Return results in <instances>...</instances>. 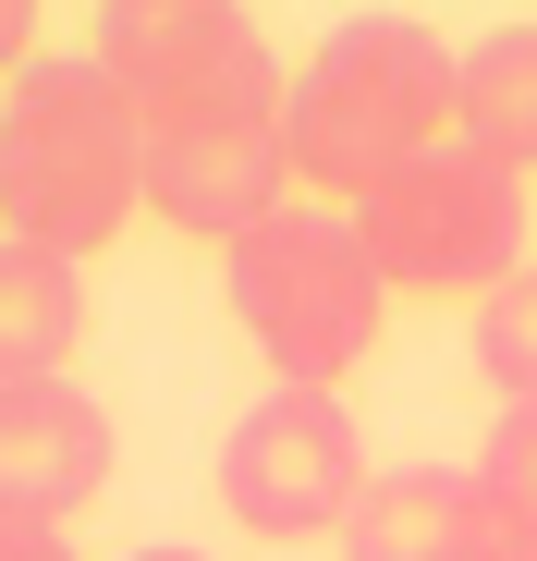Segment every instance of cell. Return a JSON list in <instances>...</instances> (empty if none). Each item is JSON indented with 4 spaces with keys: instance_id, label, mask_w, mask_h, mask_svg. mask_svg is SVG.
Masks as SVG:
<instances>
[{
    "instance_id": "obj_1",
    "label": "cell",
    "mask_w": 537,
    "mask_h": 561,
    "mask_svg": "<svg viewBox=\"0 0 537 561\" xmlns=\"http://www.w3.org/2000/svg\"><path fill=\"white\" fill-rule=\"evenodd\" d=\"M282 135H294V183L367 208L391 171L465 135V49L415 13H342L318 37V61L294 73Z\"/></svg>"
},
{
    "instance_id": "obj_2",
    "label": "cell",
    "mask_w": 537,
    "mask_h": 561,
    "mask_svg": "<svg viewBox=\"0 0 537 561\" xmlns=\"http://www.w3.org/2000/svg\"><path fill=\"white\" fill-rule=\"evenodd\" d=\"M147 220V123L99 61H25L0 99V232L85 268Z\"/></svg>"
},
{
    "instance_id": "obj_3",
    "label": "cell",
    "mask_w": 537,
    "mask_h": 561,
    "mask_svg": "<svg viewBox=\"0 0 537 561\" xmlns=\"http://www.w3.org/2000/svg\"><path fill=\"white\" fill-rule=\"evenodd\" d=\"M220 294H232V330L268 366V391H342L379 354V318H391V280H379L367 232H354V208H318V196L256 220L220 256Z\"/></svg>"
},
{
    "instance_id": "obj_4",
    "label": "cell",
    "mask_w": 537,
    "mask_h": 561,
    "mask_svg": "<svg viewBox=\"0 0 537 561\" xmlns=\"http://www.w3.org/2000/svg\"><path fill=\"white\" fill-rule=\"evenodd\" d=\"M354 232H367L379 280L391 294H501V280L525 268V171H501L489 147H427L415 171H391L367 208H354Z\"/></svg>"
},
{
    "instance_id": "obj_5",
    "label": "cell",
    "mask_w": 537,
    "mask_h": 561,
    "mask_svg": "<svg viewBox=\"0 0 537 561\" xmlns=\"http://www.w3.org/2000/svg\"><path fill=\"white\" fill-rule=\"evenodd\" d=\"M85 61L111 73V99L171 135V123H208V111H282L294 73L268 61L256 13L232 0H111L99 25H85Z\"/></svg>"
},
{
    "instance_id": "obj_6",
    "label": "cell",
    "mask_w": 537,
    "mask_h": 561,
    "mask_svg": "<svg viewBox=\"0 0 537 561\" xmlns=\"http://www.w3.org/2000/svg\"><path fill=\"white\" fill-rule=\"evenodd\" d=\"M367 439L342 391H256L220 427V513L244 537H342L367 501Z\"/></svg>"
},
{
    "instance_id": "obj_7",
    "label": "cell",
    "mask_w": 537,
    "mask_h": 561,
    "mask_svg": "<svg viewBox=\"0 0 537 561\" xmlns=\"http://www.w3.org/2000/svg\"><path fill=\"white\" fill-rule=\"evenodd\" d=\"M282 111H208V123L147 135V208H159V232H208L232 256L256 220H282L294 208V135H282Z\"/></svg>"
},
{
    "instance_id": "obj_8",
    "label": "cell",
    "mask_w": 537,
    "mask_h": 561,
    "mask_svg": "<svg viewBox=\"0 0 537 561\" xmlns=\"http://www.w3.org/2000/svg\"><path fill=\"white\" fill-rule=\"evenodd\" d=\"M99 489H111V415H99V391H73V379L0 391V525H73Z\"/></svg>"
},
{
    "instance_id": "obj_9",
    "label": "cell",
    "mask_w": 537,
    "mask_h": 561,
    "mask_svg": "<svg viewBox=\"0 0 537 561\" xmlns=\"http://www.w3.org/2000/svg\"><path fill=\"white\" fill-rule=\"evenodd\" d=\"M489 537H501V513L477 489V463H379L342 525L354 561H477Z\"/></svg>"
},
{
    "instance_id": "obj_10",
    "label": "cell",
    "mask_w": 537,
    "mask_h": 561,
    "mask_svg": "<svg viewBox=\"0 0 537 561\" xmlns=\"http://www.w3.org/2000/svg\"><path fill=\"white\" fill-rule=\"evenodd\" d=\"M73 342H85V268L0 232V391L73 379Z\"/></svg>"
},
{
    "instance_id": "obj_11",
    "label": "cell",
    "mask_w": 537,
    "mask_h": 561,
    "mask_svg": "<svg viewBox=\"0 0 537 561\" xmlns=\"http://www.w3.org/2000/svg\"><path fill=\"white\" fill-rule=\"evenodd\" d=\"M465 147L537 183V25H489L465 49Z\"/></svg>"
},
{
    "instance_id": "obj_12",
    "label": "cell",
    "mask_w": 537,
    "mask_h": 561,
    "mask_svg": "<svg viewBox=\"0 0 537 561\" xmlns=\"http://www.w3.org/2000/svg\"><path fill=\"white\" fill-rule=\"evenodd\" d=\"M477 379H489L501 403H537V256L477 306Z\"/></svg>"
},
{
    "instance_id": "obj_13",
    "label": "cell",
    "mask_w": 537,
    "mask_h": 561,
    "mask_svg": "<svg viewBox=\"0 0 537 561\" xmlns=\"http://www.w3.org/2000/svg\"><path fill=\"white\" fill-rule=\"evenodd\" d=\"M477 489H489L501 537L537 549V403H501V427H489V451H477Z\"/></svg>"
},
{
    "instance_id": "obj_14",
    "label": "cell",
    "mask_w": 537,
    "mask_h": 561,
    "mask_svg": "<svg viewBox=\"0 0 537 561\" xmlns=\"http://www.w3.org/2000/svg\"><path fill=\"white\" fill-rule=\"evenodd\" d=\"M0 561H73L61 525H0Z\"/></svg>"
},
{
    "instance_id": "obj_15",
    "label": "cell",
    "mask_w": 537,
    "mask_h": 561,
    "mask_svg": "<svg viewBox=\"0 0 537 561\" xmlns=\"http://www.w3.org/2000/svg\"><path fill=\"white\" fill-rule=\"evenodd\" d=\"M25 37H37V0H0V73H25V61H37Z\"/></svg>"
},
{
    "instance_id": "obj_16",
    "label": "cell",
    "mask_w": 537,
    "mask_h": 561,
    "mask_svg": "<svg viewBox=\"0 0 537 561\" xmlns=\"http://www.w3.org/2000/svg\"><path fill=\"white\" fill-rule=\"evenodd\" d=\"M477 561H537V549H525V537H489V549H477Z\"/></svg>"
},
{
    "instance_id": "obj_17",
    "label": "cell",
    "mask_w": 537,
    "mask_h": 561,
    "mask_svg": "<svg viewBox=\"0 0 537 561\" xmlns=\"http://www.w3.org/2000/svg\"><path fill=\"white\" fill-rule=\"evenodd\" d=\"M135 561H208V549H135Z\"/></svg>"
}]
</instances>
